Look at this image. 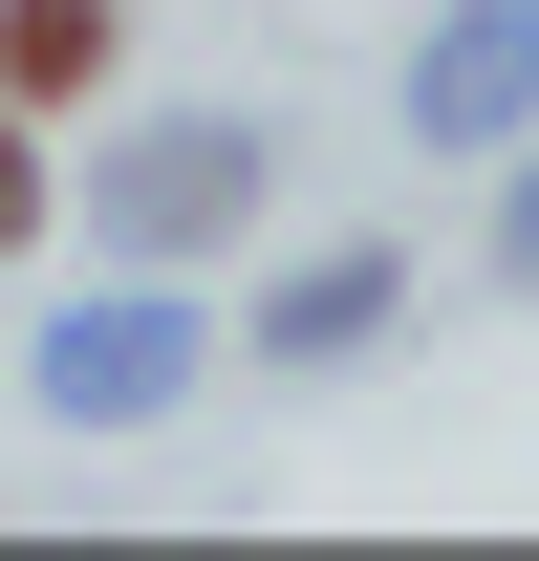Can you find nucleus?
I'll return each instance as SVG.
<instances>
[{
	"instance_id": "3",
	"label": "nucleus",
	"mask_w": 539,
	"mask_h": 561,
	"mask_svg": "<svg viewBox=\"0 0 539 561\" xmlns=\"http://www.w3.org/2000/svg\"><path fill=\"white\" fill-rule=\"evenodd\" d=\"M22 216H44V151H22V130H0V238H22Z\"/></svg>"
},
{
	"instance_id": "2",
	"label": "nucleus",
	"mask_w": 539,
	"mask_h": 561,
	"mask_svg": "<svg viewBox=\"0 0 539 561\" xmlns=\"http://www.w3.org/2000/svg\"><path fill=\"white\" fill-rule=\"evenodd\" d=\"M518 87H539V22H518V0H496V22H454V66H432V108L474 130V108H518Z\"/></svg>"
},
{
	"instance_id": "1",
	"label": "nucleus",
	"mask_w": 539,
	"mask_h": 561,
	"mask_svg": "<svg viewBox=\"0 0 539 561\" xmlns=\"http://www.w3.org/2000/svg\"><path fill=\"white\" fill-rule=\"evenodd\" d=\"M108 66V0H0V87H87Z\"/></svg>"
}]
</instances>
